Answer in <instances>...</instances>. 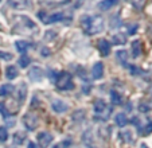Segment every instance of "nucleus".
<instances>
[{
  "mask_svg": "<svg viewBox=\"0 0 152 148\" xmlns=\"http://www.w3.org/2000/svg\"><path fill=\"white\" fill-rule=\"evenodd\" d=\"M18 75H19V71H18L16 66H12V65L7 66V69H6V77L8 78V80H15Z\"/></svg>",
  "mask_w": 152,
  "mask_h": 148,
  "instance_id": "obj_13",
  "label": "nucleus"
},
{
  "mask_svg": "<svg viewBox=\"0 0 152 148\" xmlns=\"http://www.w3.org/2000/svg\"><path fill=\"white\" fill-rule=\"evenodd\" d=\"M129 71H132L133 75H136V74H137V69H136L135 66H131V67H129Z\"/></svg>",
  "mask_w": 152,
  "mask_h": 148,
  "instance_id": "obj_32",
  "label": "nucleus"
},
{
  "mask_svg": "<svg viewBox=\"0 0 152 148\" xmlns=\"http://www.w3.org/2000/svg\"><path fill=\"white\" fill-rule=\"evenodd\" d=\"M112 42L115 43V45H124V43L126 42V38L124 34H121V32H118V34H116L115 37L112 38Z\"/></svg>",
  "mask_w": 152,
  "mask_h": 148,
  "instance_id": "obj_22",
  "label": "nucleus"
},
{
  "mask_svg": "<svg viewBox=\"0 0 152 148\" xmlns=\"http://www.w3.org/2000/svg\"><path fill=\"white\" fill-rule=\"evenodd\" d=\"M30 62H31V61H30V58L27 57L26 54H23V57H22V58L19 59V65H20V67H23V69H24V67H27V66L30 65Z\"/></svg>",
  "mask_w": 152,
  "mask_h": 148,
  "instance_id": "obj_24",
  "label": "nucleus"
},
{
  "mask_svg": "<svg viewBox=\"0 0 152 148\" xmlns=\"http://www.w3.org/2000/svg\"><path fill=\"white\" fill-rule=\"evenodd\" d=\"M7 139H8V132H7V128L0 127V141H6Z\"/></svg>",
  "mask_w": 152,
  "mask_h": 148,
  "instance_id": "obj_26",
  "label": "nucleus"
},
{
  "mask_svg": "<svg viewBox=\"0 0 152 148\" xmlns=\"http://www.w3.org/2000/svg\"><path fill=\"white\" fill-rule=\"evenodd\" d=\"M43 75H45V73H43V70L39 67V66H34V67L30 70V73H28L30 80L34 81V82H38V81H40L43 78Z\"/></svg>",
  "mask_w": 152,
  "mask_h": 148,
  "instance_id": "obj_7",
  "label": "nucleus"
},
{
  "mask_svg": "<svg viewBox=\"0 0 152 148\" xmlns=\"http://www.w3.org/2000/svg\"><path fill=\"white\" fill-rule=\"evenodd\" d=\"M15 46H16L18 51L22 53V54H26L27 50H28V47H30L28 42H24V40H18V42L15 43Z\"/></svg>",
  "mask_w": 152,
  "mask_h": 148,
  "instance_id": "obj_17",
  "label": "nucleus"
},
{
  "mask_svg": "<svg viewBox=\"0 0 152 148\" xmlns=\"http://www.w3.org/2000/svg\"><path fill=\"white\" fill-rule=\"evenodd\" d=\"M38 139V143H39V145L42 148H47L50 145V143L53 141V135L49 133V132L43 131V132H39L37 136Z\"/></svg>",
  "mask_w": 152,
  "mask_h": 148,
  "instance_id": "obj_5",
  "label": "nucleus"
},
{
  "mask_svg": "<svg viewBox=\"0 0 152 148\" xmlns=\"http://www.w3.org/2000/svg\"><path fill=\"white\" fill-rule=\"evenodd\" d=\"M131 48H132V55L135 58H137L139 55H140V53H141V43H140V40H133V42L131 43Z\"/></svg>",
  "mask_w": 152,
  "mask_h": 148,
  "instance_id": "obj_15",
  "label": "nucleus"
},
{
  "mask_svg": "<svg viewBox=\"0 0 152 148\" xmlns=\"http://www.w3.org/2000/svg\"><path fill=\"white\" fill-rule=\"evenodd\" d=\"M81 26L85 34L94 35L104 30V20L101 16H92V15H82L81 16Z\"/></svg>",
  "mask_w": 152,
  "mask_h": 148,
  "instance_id": "obj_1",
  "label": "nucleus"
},
{
  "mask_svg": "<svg viewBox=\"0 0 152 148\" xmlns=\"http://www.w3.org/2000/svg\"><path fill=\"white\" fill-rule=\"evenodd\" d=\"M26 140V135L23 132H16L14 135V143L15 144H23V141Z\"/></svg>",
  "mask_w": 152,
  "mask_h": 148,
  "instance_id": "obj_23",
  "label": "nucleus"
},
{
  "mask_svg": "<svg viewBox=\"0 0 152 148\" xmlns=\"http://www.w3.org/2000/svg\"><path fill=\"white\" fill-rule=\"evenodd\" d=\"M23 124L28 131H34L39 125V120L34 113H26L23 116Z\"/></svg>",
  "mask_w": 152,
  "mask_h": 148,
  "instance_id": "obj_4",
  "label": "nucleus"
},
{
  "mask_svg": "<svg viewBox=\"0 0 152 148\" xmlns=\"http://www.w3.org/2000/svg\"><path fill=\"white\" fill-rule=\"evenodd\" d=\"M12 58L11 54L8 53H4V51H0V59H6V61H10Z\"/></svg>",
  "mask_w": 152,
  "mask_h": 148,
  "instance_id": "obj_29",
  "label": "nucleus"
},
{
  "mask_svg": "<svg viewBox=\"0 0 152 148\" xmlns=\"http://www.w3.org/2000/svg\"><path fill=\"white\" fill-rule=\"evenodd\" d=\"M136 29H137V24H132V26H129V31L128 32H129V34H135V32H136L135 30Z\"/></svg>",
  "mask_w": 152,
  "mask_h": 148,
  "instance_id": "obj_31",
  "label": "nucleus"
},
{
  "mask_svg": "<svg viewBox=\"0 0 152 148\" xmlns=\"http://www.w3.org/2000/svg\"><path fill=\"white\" fill-rule=\"evenodd\" d=\"M55 85H57V88L61 89V90H72V89H74V82H73L72 74L65 73V71L57 74Z\"/></svg>",
  "mask_w": 152,
  "mask_h": 148,
  "instance_id": "obj_2",
  "label": "nucleus"
},
{
  "mask_svg": "<svg viewBox=\"0 0 152 148\" xmlns=\"http://www.w3.org/2000/svg\"><path fill=\"white\" fill-rule=\"evenodd\" d=\"M70 145H72V140H63V141L57 143L53 148H69Z\"/></svg>",
  "mask_w": 152,
  "mask_h": 148,
  "instance_id": "obj_25",
  "label": "nucleus"
},
{
  "mask_svg": "<svg viewBox=\"0 0 152 148\" xmlns=\"http://www.w3.org/2000/svg\"><path fill=\"white\" fill-rule=\"evenodd\" d=\"M55 37H57V32L53 31V30H50V31L46 32V35H45V39L50 40V39H53V38H55Z\"/></svg>",
  "mask_w": 152,
  "mask_h": 148,
  "instance_id": "obj_28",
  "label": "nucleus"
},
{
  "mask_svg": "<svg viewBox=\"0 0 152 148\" xmlns=\"http://www.w3.org/2000/svg\"><path fill=\"white\" fill-rule=\"evenodd\" d=\"M92 75H93L94 80H100V78H102V75H104V65H102V62L94 63V66H93V69H92Z\"/></svg>",
  "mask_w": 152,
  "mask_h": 148,
  "instance_id": "obj_10",
  "label": "nucleus"
},
{
  "mask_svg": "<svg viewBox=\"0 0 152 148\" xmlns=\"http://www.w3.org/2000/svg\"><path fill=\"white\" fill-rule=\"evenodd\" d=\"M28 148H38V145L35 144L34 141H30V143H28Z\"/></svg>",
  "mask_w": 152,
  "mask_h": 148,
  "instance_id": "obj_34",
  "label": "nucleus"
},
{
  "mask_svg": "<svg viewBox=\"0 0 152 148\" xmlns=\"http://www.w3.org/2000/svg\"><path fill=\"white\" fill-rule=\"evenodd\" d=\"M98 50L102 57H108L110 54V43L106 39H100L98 40Z\"/></svg>",
  "mask_w": 152,
  "mask_h": 148,
  "instance_id": "obj_9",
  "label": "nucleus"
},
{
  "mask_svg": "<svg viewBox=\"0 0 152 148\" xmlns=\"http://www.w3.org/2000/svg\"><path fill=\"white\" fill-rule=\"evenodd\" d=\"M94 112L96 114H98V117L102 120H106L112 113V108L104 100H97L94 103Z\"/></svg>",
  "mask_w": 152,
  "mask_h": 148,
  "instance_id": "obj_3",
  "label": "nucleus"
},
{
  "mask_svg": "<svg viewBox=\"0 0 152 148\" xmlns=\"http://www.w3.org/2000/svg\"><path fill=\"white\" fill-rule=\"evenodd\" d=\"M151 96H152V88H151Z\"/></svg>",
  "mask_w": 152,
  "mask_h": 148,
  "instance_id": "obj_35",
  "label": "nucleus"
},
{
  "mask_svg": "<svg viewBox=\"0 0 152 148\" xmlns=\"http://www.w3.org/2000/svg\"><path fill=\"white\" fill-rule=\"evenodd\" d=\"M110 100H112V104H115V105H120L121 101H123V98H121L120 93H117L116 90H110Z\"/></svg>",
  "mask_w": 152,
  "mask_h": 148,
  "instance_id": "obj_20",
  "label": "nucleus"
},
{
  "mask_svg": "<svg viewBox=\"0 0 152 148\" xmlns=\"http://www.w3.org/2000/svg\"><path fill=\"white\" fill-rule=\"evenodd\" d=\"M69 109L67 104L62 100H55L53 101V111L57 112V113H63V112H66Z\"/></svg>",
  "mask_w": 152,
  "mask_h": 148,
  "instance_id": "obj_11",
  "label": "nucleus"
},
{
  "mask_svg": "<svg viewBox=\"0 0 152 148\" xmlns=\"http://www.w3.org/2000/svg\"><path fill=\"white\" fill-rule=\"evenodd\" d=\"M117 59L120 61V63L123 66H126V61H128V53L125 50H120L117 51Z\"/></svg>",
  "mask_w": 152,
  "mask_h": 148,
  "instance_id": "obj_21",
  "label": "nucleus"
},
{
  "mask_svg": "<svg viewBox=\"0 0 152 148\" xmlns=\"http://www.w3.org/2000/svg\"><path fill=\"white\" fill-rule=\"evenodd\" d=\"M117 3H118V0H102V1L98 3L97 7L101 10V11H108V10H110L113 6H116Z\"/></svg>",
  "mask_w": 152,
  "mask_h": 148,
  "instance_id": "obj_12",
  "label": "nucleus"
},
{
  "mask_svg": "<svg viewBox=\"0 0 152 148\" xmlns=\"http://www.w3.org/2000/svg\"><path fill=\"white\" fill-rule=\"evenodd\" d=\"M110 26H112V27H118V26H121V22L118 20V18H117V16L113 18L112 23H110Z\"/></svg>",
  "mask_w": 152,
  "mask_h": 148,
  "instance_id": "obj_30",
  "label": "nucleus"
},
{
  "mask_svg": "<svg viewBox=\"0 0 152 148\" xmlns=\"http://www.w3.org/2000/svg\"><path fill=\"white\" fill-rule=\"evenodd\" d=\"M49 54H50V53H49V50H47V48H42V55H43V57H45V55L47 57Z\"/></svg>",
  "mask_w": 152,
  "mask_h": 148,
  "instance_id": "obj_33",
  "label": "nucleus"
},
{
  "mask_svg": "<svg viewBox=\"0 0 152 148\" xmlns=\"http://www.w3.org/2000/svg\"><path fill=\"white\" fill-rule=\"evenodd\" d=\"M0 113H1V116L4 117V120H8L10 113H8V111H7V109H6V106H4V104H1V103H0Z\"/></svg>",
  "mask_w": 152,
  "mask_h": 148,
  "instance_id": "obj_27",
  "label": "nucleus"
},
{
  "mask_svg": "<svg viewBox=\"0 0 152 148\" xmlns=\"http://www.w3.org/2000/svg\"><path fill=\"white\" fill-rule=\"evenodd\" d=\"M151 132H152V121L151 120H149L144 127H141V128L139 129V133L143 135V136H147V135H149Z\"/></svg>",
  "mask_w": 152,
  "mask_h": 148,
  "instance_id": "obj_19",
  "label": "nucleus"
},
{
  "mask_svg": "<svg viewBox=\"0 0 152 148\" xmlns=\"http://www.w3.org/2000/svg\"><path fill=\"white\" fill-rule=\"evenodd\" d=\"M26 96H27V86L26 84H20L19 88H18V100L20 103H23L26 100Z\"/></svg>",
  "mask_w": 152,
  "mask_h": 148,
  "instance_id": "obj_14",
  "label": "nucleus"
},
{
  "mask_svg": "<svg viewBox=\"0 0 152 148\" xmlns=\"http://www.w3.org/2000/svg\"><path fill=\"white\" fill-rule=\"evenodd\" d=\"M8 6L14 10H27L30 7V3L27 0H8Z\"/></svg>",
  "mask_w": 152,
  "mask_h": 148,
  "instance_id": "obj_8",
  "label": "nucleus"
},
{
  "mask_svg": "<svg viewBox=\"0 0 152 148\" xmlns=\"http://www.w3.org/2000/svg\"><path fill=\"white\" fill-rule=\"evenodd\" d=\"M14 90V85H10V84H4V85L0 86V96L1 97H7L12 93Z\"/></svg>",
  "mask_w": 152,
  "mask_h": 148,
  "instance_id": "obj_16",
  "label": "nucleus"
},
{
  "mask_svg": "<svg viewBox=\"0 0 152 148\" xmlns=\"http://www.w3.org/2000/svg\"><path fill=\"white\" fill-rule=\"evenodd\" d=\"M39 16L42 18V22L46 23V24H51V23H55V22H61V20L65 19V14L63 12H57V14H51L49 16H42L39 14Z\"/></svg>",
  "mask_w": 152,
  "mask_h": 148,
  "instance_id": "obj_6",
  "label": "nucleus"
},
{
  "mask_svg": "<svg viewBox=\"0 0 152 148\" xmlns=\"http://www.w3.org/2000/svg\"><path fill=\"white\" fill-rule=\"evenodd\" d=\"M115 121H116V124H117L120 128H124V127L128 124V119H126V116L124 113H118L117 116L115 117Z\"/></svg>",
  "mask_w": 152,
  "mask_h": 148,
  "instance_id": "obj_18",
  "label": "nucleus"
}]
</instances>
